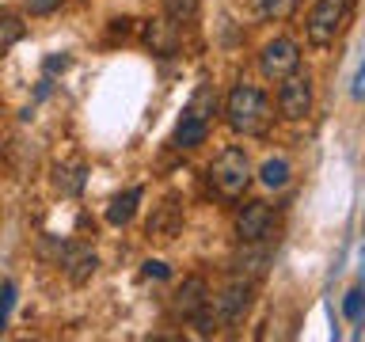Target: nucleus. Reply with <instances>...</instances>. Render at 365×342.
Returning a JSON list of instances; mask_svg holds the SVG:
<instances>
[{
	"mask_svg": "<svg viewBox=\"0 0 365 342\" xmlns=\"http://www.w3.org/2000/svg\"><path fill=\"white\" fill-rule=\"evenodd\" d=\"M225 118L236 133L255 137V133H267V125L274 122V107L259 88L240 84V88L228 91V99H225Z\"/></svg>",
	"mask_w": 365,
	"mask_h": 342,
	"instance_id": "1",
	"label": "nucleus"
},
{
	"mask_svg": "<svg viewBox=\"0 0 365 342\" xmlns=\"http://www.w3.org/2000/svg\"><path fill=\"white\" fill-rule=\"evenodd\" d=\"M210 182L225 198H240L251 182V160L244 148H221L217 160L210 164Z\"/></svg>",
	"mask_w": 365,
	"mask_h": 342,
	"instance_id": "2",
	"label": "nucleus"
},
{
	"mask_svg": "<svg viewBox=\"0 0 365 342\" xmlns=\"http://www.w3.org/2000/svg\"><path fill=\"white\" fill-rule=\"evenodd\" d=\"M350 0H316V8L304 19V34L312 46H331L350 23Z\"/></svg>",
	"mask_w": 365,
	"mask_h": 342,
	"instance_id": "3",
	"label": "nucleus"
},
{
	"mask_svg": "<svg viewBox=\"0 0 365 342\" xmlns=\"http://www.w3.org/2000/svg\"><path fill=\"white\" fill-rule=\"evenodd\" d=\"M251 301H255V281L232 278L221 293H217V301H210V304H213V312H217L221 323H240V319L247 316Z\"/></svg>",
	"mask_w": 365,
	"mask_h": 342,
	"instance_id": "4",
	"label": "nucleus"
},
{
	"mask_svg": "<svg viewBox=\"0 0 365 342\" xmlns=\"http://www.w3.org/2000/svg\"><path fill=\"white\" fill-rule=\"evenodd\" d=\"M278 110H282L289 122L308 118V110H312V80H308L304 73H289V76H282Z\"/></svg>",
	"mask_w": 365,
	"mask_h": 342,
	"instance_id": "5",
	"label": "nucleus"
},
{
	"mask_svg": "<svg viewBox=\"0 0 365 342\" xmlns=\"http://www.w3.org/2000/svg\"><path fill=\"white\" fill-rule=\"evenodd\" d=\"M270 262H274L270 236L267 239H247V244H240L236 259H232V274L236 278H247V281H259L262 274L270 270Z\"/></svg>",
	"mask_w": 365,
	"mask_h": 342,
	"instance_id": "6",
	"label": "nucleus"
},
{
	"mask_svg": "<svg viewBox=\"0 0 365 342\" xmlns=\"http://www.w3.org/2000/svg\"><path fill=\"white\" fill-rule=\"evenodd\" d=\"M297 65H301V50H297L293 38H274V42L262 46V53H259V68H262V76H270V80H282V76L297 73Z\"/></svg>",
	"mask_w": 365,
	"mask_h": 342,
	"instance_id": "7",
	"label": "nucleus"
},
{
	"mask_svg": "<svg viewBox=\"0 0 365 342\" xmlns=\"http://www.w3.org/2000/svg\"><path fill=\"white\" fill-rule=\"evenodd\" d=\"M274 232V209L267 202H247L244 209L236 213V239L247 244V239H267Z\"/></svg>",
	"mask_w": 365,
	"mask_h": 342,
	"instance_id": "8",
	"label": "nucleus"
},
{
	"mask_svg": "<svg viewBox=\"0 0 365 342\" xmlns=\"http://www.w3.org/2000/svg\"><path fill=\"white\" fill-rule=\"evenodd\" d=\"M182 228V205L179 198H164L153 209V217H148V239H156V244H168V239H175Z\"/></svg>",
	"mask_w": 365,
	"mask_h": 342,
	"instance_id": "9",
	"label": "nucleus"
},
{
	"mask_svg": "<svg viewBox=\"0 0 365 342\" xmlns=\"http://www.w3.org/2000/svg\"><path fill=\"white\" fill-rule=\"evenodd\" d=\"M57 262H61L65 278L73 281V285H84L91 274H96V266H99L96 251H91L88 244H65L61 255H57Z\"/></svg>",
	"mask_w": 365,
	"mask_h": 342,
	"instance_id": "10",
	"label": "nucleus"
},
{
	"mask_svg": "<svg viewBox=\"0 0 365 342\" xmlns=\"http://www.w3.org/2000/svg\"><path fill=\"white\" fill-rule=\"evenodd\" d=\"M205 137H210V122L187 107V110H182V118H179V125H175V133H171V145H175L179 152H190V148L205 145Z\"/></svg>",
	"mask_w": 365,
	"mask_h": 342,
	"instance_id": "11",
	"label": "nucleus"
},
{
	"mask_svg": "<svg viewBox=\"0 0 365 342\" xmlns=\"http://www.w3.org/2000/svg\"><path fill=\"white\" fill-rule=\"evenodd\" d=\"M210 304V285H205V278H182V285L175 289V312L182 319H190L194 312H202V308Z\"/></svg>",
	"mask_w": 365,
	"mask_h": 342,
	"instance_id": "12",
	"label": "nucleus"
},
{
	"mask_svg": "<svg viewBox=\"0 0 365 342\" xmlns=\"http://www.w3.org/2000/svg\"><path fill=\"white\" fill-rule=\"evenodd\" d=\"M179 27L182 23L175 19H153V23H145V42H148V50L160 53V57H168V53H175L179 50Z\"/></svg>",
	"mask_w": 365,
	"mask_h": 342,
	"instance_id": "13",
	"label": "nucleus"
},
{
	"mask_svg": "<svg viewBox=\"0 0 365 342\" xmlns=\"http://www.w3.org/2000/svg\"><path fill=\"white\" fill-rule=\"evenodd\" d=\"M141 198H145V190H141V187L122 190L118 198L107 205V221H110V224H130V221H133V213H137V205H141Z\"/></svg>",
	"mask_w": 365,
	"mask_h": 342,
	"instance_id": "14",
	"label": "nucleus"
},
{
	"mask_svg": "<svg viewBox=\"0 0 365 342\" xmlns=\"http://www.w3.org/2000/svg\"><path fill=\"white\" fill-rule=\"evenodd\" d=\"M84 179H88V167L73 160V164H53V187L61 194H80L84 190Z\"/></svg>",
	"mask_w": 365,
	"mask_h": 342,
	"instance_id": "15",
	"label": "nucleus"
},
{
	"mask_svg": "<svg viewBox=\"0 0 365 342\" xmlns=\"http://www.w3.org/2000/svg\"><path fill=\"white\" fill-rule=\"evenodd\" d=\"M259 182L267 190H282L285 182H289V160H282V156H270L267 164L259 167Z\"/></svg>",
	"mask_w": 365,
	"mask_h": 342,
	"instance_id": "16",
	"label": "nucleus"
},
{
	"mask_svg": "<svg viewBox=\"0 0 365 342\" xmlns=\"http://www.w3.org/2000/svg\"><path fill=\"white\" fill-rule=\"evenodd\" d=\"M23 38V23H19V16H8V11H0V53L4 50H11Z\"/></svg>",
	"mask_w": 365,
	"mask_h": 342,
	"instance_id": "17",
	"label": "nucleus"
},
{
	"mask_svg": "<svg viewBox=\"0 0 365 342\" xmlns=\"http://www.w3.org/2000/svg\"><path fill=\"white\" fill-rule=\"evenodd\" d=\"M198 4H202V0H164V11H168V19L187 23V19L198 16Z\"/></svg>",
	"mask_w": 365,
	"mask_h": 342,
	"instance_id": "18",
	"label": "nucleus"
},
{
	"mask_svg": "<svg viewBox=\"0 0 365 342\" xmlns=\"http://www.w3.org/2000/svg\"><path fill=\"white\" fill-rule=\"evenodd\" d=\"M342 312H346L350 323H361V312H365V293L354 285V289L346 293V301H342Z\"/></svg>",
	"mask_w": 365,
	"mask_h": 342,
	"instance_id": "19",
	"label": "nucleus"
},
{
	"mask_svg": "<svg viewBox=\"0 0 365 342\" xmlns=\"http://www.w3.org/2000/svg\"><path fill=\"white\" fill-rule=\"evenodd\" d=\"M11 304H16V285H11V281H4V285H0V331L8 327Z\"/></svg>",
	"mask_w": 365,
	"mask_h": 342,
	"instance_id": "20",
	"label": "nucleus"
},
{
	"mask_svg": "<svg viewBox=\"0 0 365 342\" xmlns=\"http://www.w3.org/2000/svg\"><path fill=\"white\" fill-rule=\"evenodd\" d=\"M23 4H27L31 16H50V11H57L65 0H23Z\"/></svg>",
	"mask_w": 365,
	"mask_h": 342,
	"instance_id": "21",
	"label": "nucleus"
},
{
	"mask_svg": "<svg viewBox=\"0 0 365 342\" xmlns=\"http://www.w3.org/2000/svg\"><path fill=\"white\" fill-rule=\"evenodd\" d=\"M289 8H293V0H259V11L262 16H274V19L285 16Z\"/></svg>",
	"mask_w": 365,
	"mask_h": 342,
	"instance_id": "22",
	"label": "nucleus"
},
{
	"mask_svg": "<svg viewBox=\"0 0 365 342\" xmlns=\"http://www.w3.org/2000/svg\"><path fill=\"white\" fill-rule=\"evenodd\" d=\"M141 270H145V278H168V274H171L168 262H160V259H148Z\"/></svg>",
	"mask_w": 365,
	"mask_h": 342,
	"instance_id": "23",
	"label": "nucleus"
},
{
	"mask_svg": "<svg viewBox=\"0 0 365 342\" xmlns=\"http://www.w3.org/2000/svg\"><path fill=\"white\" fill-rule=\"evenodd\" d=\"M68 65V57L61 53V57H50V61H46V73H57V68H65Z\"/></svg>",
	"mask_w": 365,
	"mask_h": 342,
	"instance_id": "24",
	"label": "nucleus"
}]
</instances>
